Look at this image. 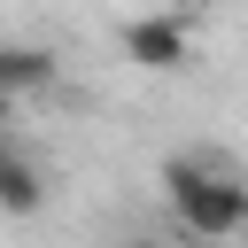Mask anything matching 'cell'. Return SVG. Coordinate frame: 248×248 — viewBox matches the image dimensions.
Listing matches in <instances>:
<instances>
[{"mask_svg": "<svg viewBox=\"0 0 248 248\" xmlns=\"http://www.w3.org/2000/svg\"><path fill=\"white\" fill-rule=\"evenodd\" d=\"M54 78H62V54L54 46H39V39H0V93L23 108V101H39V93H54Z\"/></svg>", "mask_w": 248, "mask_h": 248, "instance_id": "3957f363", "label": "cell"}, {"mask_svg": "<svg viewBox=\"0 0 248 248\" xmlns=\"http://www.w3.org/2000/svg\"><path fill=\"white\" fill-rule=\"evenodd\" d=\"M163 202H170V217H178V240L225 248V240L248 232V178L225 170V163L170 155V163H163Z\"/></svg>", "mask_w": 248, "mask_h": 248, "instance_id": "6da1fadb", "label": "cell"}, {"mask_svg": "<svg viewBox=\"0 0 248 248\" xmlns=\"http://www.w3.org/2000/svg\"><path fill=\"white\" fill-rule=\"evenodd\" d=\"M116 46H124V62L147 70V78H178V70H194V23L170 16V8L124 16V23H116Z\"/></svg>", "mask_w": 248, "mask_h": 248, "instance_id": "7a4b0ae2", "label": "cell"}, {"mask_svg": "<svg viewBox=\"0 0 248 248\" xmlns=\"http://www.w3.org/2000/svg\"><path fill=\"white\" fill-rule=\"evenodd\" d=\"M46 209V170L0 132V217H39Z\"/></svg>", "mask_w": 248, "mask_h": 248, "instance_id": "277c9868", "label": "cell"}, {"mask_svg": "<svg viewBox=\"0 0 248 248\" xmlns=\"http://www.w3.org/2000/svg\"><path fill=\"white\" fill-rule=\"evenodd\" d=\"M163 8H170V16H186V23H194V16H202V8H217V0H163Z\"/></svg>", "mask_w": 248, "mask_h": 248, "instance_id": "5b68a950", "label": "cell"}, {"mask_svg": "<svg viewBox=\"0 0 248 248\" xmlns=\"http://www.w3.org/2000/svg\"><path fill=\"white\" fill-rule=\"evenodd\" d=\"M132 248H170V240H132Z\"/></svg>", "mask_w": 248, "mask_h": 248, "instance_id": "52a82bcc", "label": "cell"}, {"mask_svg": "<svg viewBox=\"0 0 248 248\" xmlns=\"http://www.w3.org/2000/svg\"><path fill=\"white\" fill-rule=\"evenodd\" d=\"M8 124H16V101H8V93H0V132H8Z\"/></svg>", "mask_w": 248, "mask_h": 248, "instance_id": "8992f818", "label": "cell"}]
</instances>
